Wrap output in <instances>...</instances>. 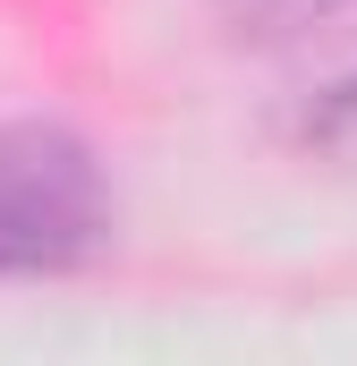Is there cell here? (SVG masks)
I'll use <instances>...</instances> for the list:
<instances>
[{"label":"cell","mask_w":357,"mask_h":366,"mask_svg":"<svg viewBox=\"0 0 357 366\" xmlns=\"http://www.w3.org/2000/svg\"><path fill=\"white\" fill-rule=\"evenodd\" d=\"M111 247V187L77 128L0 119V273H77Z\"/></svg>","instance_id":"1"},{"label":"cell","mask_w":357,"mask_h":366,"mask_svg":"<svg viewBox=\"0 0 357 366\" xmlns=\"http://www.w3.org/2000/svg\"><path fill=\"white\" fill-rule=\"evenodd\" d=\"M349 0H213V17L238 34V43H298L315 26H332Z\"/></svg>","instance_id":"2"}]
</instances>
